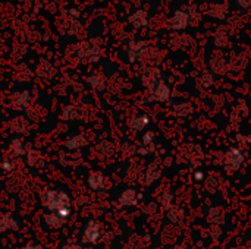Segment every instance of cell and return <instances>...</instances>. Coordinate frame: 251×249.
Returning <instances> with one entry per match:
<instances>
[{
  "instance_id": "8d00e7d4",
  "label": "cell",
  "mask_w": 251,
  "mask_h": 249,
  "mask_svg": "<svg viewBox=\"0 0 251 249\" xmlns=\"http://www.w3.org/2000/svg\"><path fill=\"white\" fill-rule=\"evenodd\" d=\"M194 178H196V181H203L204 175H203L201 172H196V173H194Z\"/></svg>"
},
{
  "instance_id": "30bf717a",
  "label": "cell",
  "mask_w": 251,
  "mask_h": 249,
  "mask_svg": "<svg viewBox=\"0 0 251 249\" xmlns=\"http://www.w3.org/2000/svg\"><path fill=\"white\" fill-rule=\"evenodd\" d=\"M31 148L29 144H26L24 141V138H13L9 142V153L12 154V157L19 158V157H25L28 150Z\"/></svg>"
},
{
  "instance_id": "484cf974",
  "label": "cell",
  "mask_w": 251,
  "mask_h": 249,
  "mask_svg": "<svg viewBox=\"0 0 251 249\" xmlns=\"http://www.w3.org/2000/svg\"><path fill=\"white\" fill-rule=\"evenodd\" d=\"M210 65H212V69L216 73H225V69L229 68L228 63H226V60H225V57L222 56V53H218V57L215 56L213 60L210 62Z\"/></svg>"
},
{
  "instance_id": "836d02e7",
  "label": "cell",
  "mask_w": 251,
  "mask_h": 249,
  "mask_svg": "<svg viewBox=\"0 0 251 249\" xmlns=\"http://www.w3.org/2000/svg\"><path fill=\"white\" fill-rule=\"evenodd\" d=\"M141 144H147V145H153L154 144V136L151 132H146L143 135V139H141Z\"/></svg>"
},
{
  "instance_id": "7402d4cb",
  "label": "cell",
  "mask_w": 251,
  "mask_h": 249,
  "mask_svg": "<svg viewBox=\"0 0 251 249\" xmlns=\"http://www.w3.org/2000/svg\"><path fill=\"white\" fill-rule=\"evenodd\" d=\"M207 15L215 19H226L228 18V4L226 3H215L207 9Z\"/></svg>"
},
{
  "instance_id": "4fadbf2b",
  "label": "cell",
  "mask_w": 251,
  "mask_h": 249,
  "mask_svg": "<svg viewBox=\"0 0 251 249\" xmlns=\"http://www.w3.org/2000/svg\"><path fill=\"white\" fill-rule=\"evenodd\" d=\"M128 22L134 26V28H146L150 22V16H149V12L144 10V9H138L135 10L134 13H131L128 16Z\"/></svg>"
},
{
  "instance_id": "3957f363",
  "label": "cell",
  "mask_w": 251,
  "mask_h": 249,
  "mask_svg": "<svg viewBox=\"0 0 251 249\" xmlns=\"http://www.w3.org/2000/svg\"><path fill=\"white\" fill-rule=\"evenodd\" d=\"M82 244L87 247H94L97 245L101 239H103V226L99 220H90L87 222V225L84 226L82 230Z\"/></svg>"
},
{
  "instance_id": "7c38bea8",
  "label": "cell",
  "mask_w": 251,
  "mask_h": 249,
  "mask_svg": "<svg viewBox=\"0 0 251 249\" xmlns=\"http://www.w3.org/2000/svg\"><path fill=\"white\" fill-rule=\"evenodd\" d=\"M19 223L10 213H0V235L18 230Z\"/></svg>"
},
{
  "instance_id": "4dcf8cb0",
  "label": "cell",
  "mask_w": 251,
  "mask_h": 249,
  "mask_svg": "<svg viewBox=\"0 0 251 249\" xmlns=\"http://www.w3.org/2000/svg\"><path fill=\"white\" fill-rule=\"evenodd\" d=\"M124 249H143V244L138 236H134L128 241V244L124 247Z\"/></svg>"
},
{
  "instance_id": "ac0fdd59",
  "label": "cell",
  "mask_w": 251,
  "mask_h": 249,
  "mask_svg": "<svg viewBox=\"0 0 251 249\" xmlns=\"http://www.w3.org/2000/svg\"><path fill=\"white\" fill-rule=\"evenodd\" d=\"M150 95H149V100H154V101H166L171 95V90L169 87L162 81L159 82L151 91H149Z\"/></svg>"
},
{
  "instance_id": "8992f818",
  "label": "cell",
  "mask_w": 251,
  "mask_h": 249,
  "mask_svg": "<svg viewBox=\"0 0 251 249\" xmlns=\"http://www.w3.org/2000/svg\"><path fill=\"white\" fill-rule=\"evenodd\" d=\"M190 25V16L187 9H179L174 13V16L169 19V28L174 31H182Z\"/></svg>"
},
{
  "instance_id": "e575fe53",
  "label": "cell",
  "mask_w": 251,
  "mask_h": 249,
  "mask_svg": "<svg viewBox=\"0 0 251 249\" xmlns=\"http://www.w3.org/2000/svg\"><path fill=\"white\" fill-rule=\"evenodd\" d=\"M201 81H203V85H204V87H210V85L213 84V76H212L210 73H204V75L201 76Z\"/></svg>"
},
{
  "instance_id": "74e56055",
  "label": "cell",
  "mask_w": 251,
  "mask_h": 249,
  "mask_svg": "<svg viewBox=\"0 0 251 249\" xmlns=\"http://www.w3.org/2000/svg\"><path fill=\"white\" fill-rule=\"evenodd\" d=\"M172 249H188V248H185V247H175V248H172Z\"/></svg>"
},
{
  "instance_id": "ab89813d",
  "label": "cell",
  "mask_w": 251,
  "mask_h": 249,
  "mask_svg": "<svg viewBox=\"0 0 251 249\" xmlns=\"http://www.w3.org/2000/svg\"><path fill=\"white\" fill-rule=\"evenodd\" d=\"M84 249H94L93 247H87V248H84Z\"/></svg>"
},
{
  "instance_id": "f35d334b",
  "label": "cell",
  "mask_w": 251,
  "mask_h": 249,
  "mask_svg": "<svg viewBox=\"0 0 251 249\" xmlns=\"http://www.w3.org/2000/svg\"><path fill=\"white\" fill-rule=\"evenodd\" d=\"M3 104V97H1V94H0V106Z\"/></svg>"
},
{
  "instance_id": "1f68e13d",
  "label": "cell",
  "mask_w": 251,
  "mask_h": 249,
  "mask_svg": "<svg viewBox=\"0 0 251 249\" xmlns=\"http://www.w3.org/2000/svg\"><path fill=\"white\" fill-rule=\"evenodd\" d=\"M0 166H1V169H3L4 172H13V170L16 169V161L12 160V158H7V160L1 161Z\"/></svg>"
},
{
  "instance_id": "2e32d148",
  "label": "cell",
  "mask_w": 251,
  "mask_h": 249,
  "mask_svg": "<svg viewBox=\"0 0 251 249\" xmlns=\"http://www.w3.org/2000/svg\"><path fill=\"white\" fill-rule=\"evenodd\" d=\"M88 144V139L85 135L82 134H75V135H71L66 138L65 141V148L68 151H79L81 148H84L85 145Z\"/></svg>"
},
{
  "instance_id": "ffe728a7",
  "label": "cell",
  "mask_w": 251,
  "mask_h": 249,
  "mask_svg": "<svg viewBox=\"0 0 251 249\" xmlns=\"http://www.w3.org/2000/svg\"><path fill=\"white\" fill-rule=\"evenodd\" d=\"M9 128L12 129V132L15 134H22L26 135L29 132V122L26 117L24 116H16L9 122Z\"/></svg>"
},
{
  "instance_id": "7a4b0ae2",
  "label": "cell",
  "mask_w": 251,
  "mask_h": 249,
  "mask_svg": "<svg viewBox=\"0 0 251 249\" xmlns=\"http://www.w3.org/2000/svg\"><path fill=\"white\" fill-rule=\"evenodd\" d=\"M66 57L74 60V62H90L96 63L101 59V48L100 43L97 40L91 41H82L78 44H74L68 47L66 50Z\"/></svg>"
},
{
  "instance_id": "9a60e30c",
  "label": "cell",
  "mask_w": 251,
  "mask_h": 249,
  "mask_svg": "<svg viewBox=\"0 0 251 249\" xmlns=\"http://www.w3.org/2000/svg\"><path fill=\"white\" fill-rule=\"evenodd\" d=\"M66 219L60 217L56 213H46L43 216V225L49 229V230H59L66 225Z\"/></svg>"
},
{
  "instance_id": "8fae6325",
  "label": "cell",
  "mask_w": 251,
  "mask_h": 249,
  "mask_svg": "<svg viewBox=\"0 0 251 249\" xmlns=\"http://www.w3.org/2000/svg\"><path fill=\"white\" fill-rule=\"evenodd\" d=\"M56 73H57L56 68H54L53 63L49 62L47 59H41V60L38 62L37 68H35V75H38V76L43 78V79H51V78L56 76Z\"/></svg>"
},
{
  "instance_id": "cb8c5ba5",
  "label": "cell",
  "mask_w": 251,
  "mask_h": 249,
  "mask_svg": "<svg viewBox=\"0 0 251 249\" xmlns=\"http://www.w3.org/2000/svg\"><path fill=\"white\" fill-rule=\"evenodd\" d=\"M60 119L65 122H74L79 119V107H76L75 104H66L60 113Z\"/></svg>"
},
{
  "instance_id": "603a6c76",
  "label": "cell",
  "mask_w": 251,
  "mask_h": 249,
  "mask_svg": "<svg viewBox=\"0 0 251 249\" xmlns=\"http://www.w3.org/2000/svg\"><path fill=\"white\" fill-rule=\"evenodd\" d=\"M96 153H97V157H100L103 160H107L115 154V145L110 141H101V142L97 144Z\"/></svg>"
},
{
  "instance_id": "6da1fadb",
  "label": "cell",
  "mask_w": 251,
  "mask_h": 249,
  "mask_svg": "<svg viewBox=\"0 0 251 249\" xmlns=\"http://www.w3.org/2000/svg\"><path fill=\"white\" fill-rule=\"evenodd\" d=\"M41 204L49 213H56L63 219H69L72 214V200L62 189H44L40 195Z\"/></svg>"
},
{
  "instance_id": "83f0119b",
  "label": "cell",
  "mask_w": 251,
  "mask_h": 249,
  "mask_svg": "<svg viewBox=\"0 0 251 249\" xmlns=\"http://www.w3.org/2000/svg\"><path fill=\"white\" fill-rule=\"evenodd\" d=\"M174 197H172V194L171 192H163L160 197H159V203H160V205H162V208H165L166 211L171 208V207H174Z\"/></svg>"
},
{
  "instance_id": "d6a6232c",
  "label": "cell",
  "mask_w": 251,
  "mask_h": 249,
  "mask_svg": "<svg viewBox=\"0 0 251 249\" xmlns=\"http://www.w3.org/2000/svg\"><path fill=\"white\" fill-rule=\"evenodd\" d=\"M62 249H84V248H82V245H81L79 242H76V241H66V242L63 244Z\"/></svg>"
},
{
  "instance_id": "277c9868",
  "label": "cell",
  "mask_w": 251,
  "mask_h": 249,
  "mask_svg": "<svg viewBox=\"0 0 251 249\" xmlns=\"http://www.w3.org/2000/svg\"><path fill=\"white\" fill-rule=\"evenodd\" d=\"M31 92L28 90L15 91L10 95V107L16 112H26L31 107Z\"/></svg>"
},
{
  "instance_id": "60d3db41",
  "label": "cell",
  "mask_w": 251,
  "mask_h": 249,
  "mask_svg": "<svg viewBox=\"0 0 251 249\" xmlns=\"http://www.w3.org/2000/svg\"><path fill=\"white\" fill-rule=\"evenodd\" d=\"M249 3H250V9H251V0H249Z\"/></svg>"
},
{
  "instance_id": "f1b7e54d",
  "label": "cell",
  "mask_w": 251,
  "mask_h": 249,
  "mask_svg": "<svg viewBox=\"0 0 251 249\" xmlns=\"http://www.w3.org/2000/svg\"><path fill=\"white\" fill-rule=\"evenodd\" d=\"M228 43H229V37H228V34H226L224 29L218 31V34L215 35V44H216L218 47H226V45H228Z\"/></svg>"
},
{
  "instance_id": "f546056e",
  "label": "cell",
  "mask_w": 251,
  "mask_h": 249,
  "mask_svg": "<svg viewBox=\"0 0 251 249\" xmlns=\"http://www.w3.org/2000/svg\"><path fill=\"white\" fill-rule=\"evenodd\" d=\"M168 217H169V220H171L172 223H178V222L184 217V214H182V211H181L179 208L171 207V208L168 210Z\"/></svg>"
},
{
  "instance_id": "52a82bcc",
  "label": "cell",
  "mask_w": 251,
  "mask_h": 249,
  "mask_svg": "<svg viewBox=\"0 0 251 249\" xmlns=\"http://www.w3.org/2000/svg\"><path fill=\"white\" fill-rule=\"evenodd\" d=\"M87 185L91 191L94 192H100L106 188L107 185V178L103 172L100 170H94V172H90L88 178H87Z\"/></svg>"
},
{
  "instance_id": "4316f807",
  "label": "cell",
  "mask_w": 251,
  "mask_h": 249,
  "mask_svg": "<svg viewBox=\"0 0 251 249\" xmlns=\"http://www.w3.org/2000/svg\"><path fill=\"white\" fill-rule=\"evenodd\" d=\"M187 12H188V16H190V23L197 25L200 22V18H201V13H200L199 6H194V4L193 6H188Z\"/></svg>"
},
{
  "instance_id": "5bb4252c",
  "label": "cell",
  "mask_w": 251,
  "mask_h": 249,
  "mask_svg": "<svg viewBox=\"0 0 251 249\" xmlns=\"http://www.w3.org/2000/svg\"><path fill=\"white\" fill-rule=\"evenodd\" d=\"M140 200H141V195L132 188H128V189L122 191L119 198H118L119 204L124 205V207H134V205H137L140 203Z\"/></svg>"
},
{
  "instance_id": "e0dca14e",
  "label": "cell",
  "mask_w": 251,
  "mask_h": 249,
  "mask_svg": "<svg viewBox=\"0 0 251 249\" xmlns=\"http://www.w3.org/2000/svg\"><path fill=\"white\" fill-rule=\"evenodd\" d=\"M87 84L94 91H104L107 88V79L101 72H93L87 78Z\"/></svg>"
},
{
  "instance_id": "44dd1931",
  "label": "cell",
  "mask_w": 251,
  "mask_h": 249,
  "mask_svg": "<svg viewBox=\"0 0 251 249\" xmlns=\"http://www.w3.org/2000/svg\"><path fill=\"white\" fill-rule=\"evenodd\" d=\"M150 123V117L147 114H134L129 120H128V126L134 131V132H140L143 129L147 128V125Z\"/></svg>"
},
{
  "instance_id": "d4e9b609",
  "label": "cell",
  "mask_w": 251,
  "mask_h": 249,
  "mask_svg": "<svg viewBox=\"0 0 251 249\" xmlns=\"http://www.w3.org/2000/svg\"><path fill=\"white\" fill-rule=\"evenodd\" d=\"M25 161H26V164L31 166V167H40L41 163H43L41 153L37 151V150H34V148L31 147V148L28 150L26 156H25Z\"/></svg>"
},
{
  "instance_id": "d6986e66",
  "label": "cell",
  "mask_w": 251,
  "mask_h": 249,
  "mask_svg": "<svg viewBox=\"0 0 251 249\" xmlns=\"http://www.w3.org/2000/svg\"><path fill=\"white\" fill-rule=\"evenodd\" d=\"M160 175H162V167H160V164L157 161L149 164V167H147V170H146V173L143 176L144 185H153L160 178Z\"/></svg>"
},
{
  "instance_id": "ba28073f",
  "label": "cell",
  "mask_w": 251,
  "mask_h": 249,
  "mask_svg": "<svg viewBox=\"0 0 251 249\" xmlns=\"http://www.w3.org/2000/svg\"><path fill=\"white\" fill-rule=\"evenodd\" d=\"M243 163V153L238 148H231L225 154V169L228 172H235Z\"/></svg>"
},
{
  "instance_id": "d590c367",
  "label": "cell",
  "mask_w": 251,
  "mask_h": 249,
  "mask_svg": "<svg viewBox=\"0 0 251 249\" xmlns=\"http://www.w3.org/2000/svg\"><path fill=\"white\" fill-rule=\"evenodd\" d=\"M22 249H44V248H43V245H41V244H38V242H34V241H31V242L25 244V247H24Z\"/></svg>"
},
{
  "instance_id": "9c48e42d",
  "label": "cell",
  "mask_w": 251,
  "mask_h": 249,
  "mask_svg": "<svg viewBox=\"0 0 251 249\" xmlns=\"http://www.w3.org/2000/svg\"><path fill=\"white\" fill-rule=\"evenodd\" d=\"M162 73L157 68H149L144 73H143V84L144 87L151 91L159 82H162Z\"/></svg>"
},
{
  "instance_id": "5b68a950",
  "label": "cell",
  "mask_w": 251,
  "mask_h": 249,
  "mask_svg": "<svg viewBox=\"0 0 251 249\" xmlns=\"http://www.w3.org/2000/svg\"><path fill=\"white\" fill-rule=\"evenodd\" d=\"M147 50H149V43L147 41H144V40H134V41H131L128 44V50H126L129 62L131 63L138 62L140 59H143L146 56Z\"/></svg>"
}]
</instances>
